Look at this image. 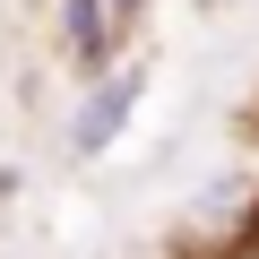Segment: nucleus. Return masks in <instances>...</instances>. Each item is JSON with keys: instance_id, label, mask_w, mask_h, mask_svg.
<instances>
[{"instance_id": "nucleus-3", "label": "nucleus", "mask_w": 259, "mask_h": 259, "mask_svg": "<svg viewBox=\"0 0 259 259\" xmlns=\"http://www.w3.org/2000/svg\"><path fill=\"white\" fill-rule=\"evenodd\" d=\"M216 259H259V225H250V233H242V242H225V250H216Z\"/></svg>"}, {"instance_id": "nucleus-4", "label": "nucleus", "mask_w": 259, "mask_h": 259, "mask_svg": "<svg viewBox=\"0 0 259 259\" xmlns=\"http://www.w3.org/2000/svg\"><path fill=\"white\" fill-rule=\"evenodd\" d=\"M250 182H259V156H250Z\"/></svg>"}, {"instance_id": "nucleus-1", "label": "nucleus", "mask_w": 259, "mask_h": 259, "mask_svg": "<svg viewBox=\"0 0 259 259\" xmlns=\"http://www.w3.org/2000/svg\"><path fill=\"white\" fill-rule=\"evenodd\" d=\"M139 104H147V61L130 52L121 69H104V78H78V104H69V121H61V147H69L78 164L112 156V147L130 139V121H139Z\"/></svg>"}, {"instance_id": "nucleus-2", "label": "nucleus", "mask_w": 259, "mask_h": 259, "mask_svg": "<svg viewBox=\"0 0 259 259\" xmlns=\"http://www.w3.org/2000/svg\"><path fill=\"white\" fill-rule=\"evenodd\" d=\"M139 26H147V0H52V44H61V61L78 78L121 69Z\"/></svg>"}]
</instances>
